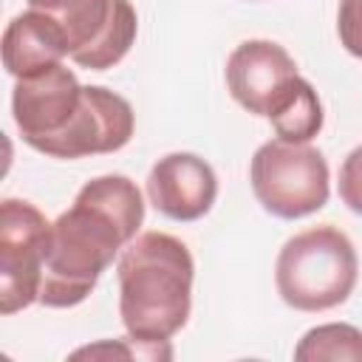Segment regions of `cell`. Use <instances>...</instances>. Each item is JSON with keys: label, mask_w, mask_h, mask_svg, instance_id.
I'll return each instance as SVG.
<instances>
[{"label": "cell", "mask_w": 362, "mask_h": 362, "mask_svg": "<svg viewBox=\"0 0 362 362\" xmlns=\"http://www.w3.org/2000/svg\"><path fill=\"white\" fill-rule=\"evenodd\" d=\"M144 221V201L127 175L90 178L48 235L40 303L48 308L79 305Z\"/></svg>", "instance_id": "obj_1"}, {"label": "cell", "mask_w": 362, "mask_h": 362, "mask_svg": "<svg viewBox=\"0 0 362 362\" xmlns=\"http://www.w3.org/2000/svg\"><path fill=\"white\" fill-rule=\"evenodd\" d=\"M119 314L127 339L147 351V359H170V337L178 334L192 308L195 263L178 238L144 232L119 257Z\"/></svg>", "instance_id": "obj_2"}, {"label": "cell", "mask_w": 362, "mask_h": 362, "mask_svg": "<svg viewBox=\"0 0 362 362\" xmlns=\"http://www.w3.org/2000/svg\"><path fill=\"white\" fill-rule=\"evenodd\" d=\"M356 274L359 257L351 238L328 223L288 238L274 266L277 294L297 311L342 305L356 286Z\"/></svg>", "instance_id": "obj_3"}, {"label": "cell", "mask_w": 362, "mask_h": 362, "mask_svg": "<svg viewBox=\"0 0 362 362\" xmlns=\"http://www.w3.org/2000/svg\"><path fill=\"white\" fill-rule=\"evenodd\" d=\"M249 181L260 206L283 221L322 209L331 195L328 161L308 141L294 144L272 139L260 144L249 164Z\"/></svg>", "instance_id": "obj_4"}, {"label": "cell", "mask_w": 362, "mask_h": 362, "mask_svg": "<svg viewBox=\"0 0 362 362\" xmlns=\"http://www.w3.org/2000/svg\"><path fill=\"white\" fill-rule=\"evenodd\" d=\"M31 8L59 20L68 57L88 71H107L136 42L139 17L130 0H28Z\"/></svg>", "instance_id": "obj_5"}, {"label": "cell", "mask_w": 362, "mask_h": 362, "mask_svg": "<svg viewBox=\"0 0 362 362\" xmlns=\"http://www.w3.org/2000/svg\"><path fill=\"white\" fill-rule=\"evenodd\" d=\"M51 223L45 215L17 198H6L0 206V311L17 314L31 303H40L42 263L48 249Z\"/></svg>", "instance_id": "obj_6"}, {"label": "cell", "mask_w": 362, "mask_h": 362, "mask_svg": "<svg viewBox=\"0 0 362 362\" xmlns=\"http://www.w3.org/2000/svg\"><path fill=\"white\" fill-rule=\"evenodd\" d=\"M297 79L291 54L272 40H246L226 59V88L252 116L272 119L291 96Z\"/></svg>", "instance_id": "obj_7"}, {"label": "cell", "mask_w": 362, "mask_h": 362, "mask_svg": "<svg viewBox=\"0 0 362 362\" xmlns=\"http://www.w3.org/2000/svg\"><path fill=\"white\" fill-rule=\"evenodd\" d=\"M82 93L85 85H79L76 74L62 62L45 68L42 74L17 79L11 90V113L23 141L40 153L68 127L82 105Z\"/></svg>", "instance_id": "obj_8"}, {"label": "cell", "mask_w": 362, "mask_h": 362, "mask_svg": "<svg viewBox=\"0 0 362 362\" xmlns=\"http://www.w3.org/2000/svg\"><path fill=\"white\" fill-rule=\"evenodd\" d=\"M133 107L124 96L102 85H85L79 110L74 113L68 127L54 136L40 153L68 161L96 153H116L133 139Z\"/></svg>", "instance_id": "obj_9"}, {"label": "cell", "mask_w": 362, "mask_h": 362, "mask_svg": "<svg viewBox=\"0 0 362 362\" xmlns=\"http://www.w3.org/2000/svg\"><path fill=\"white\" fill-rule=\"evenodd\" d=\"M147 195L161 215L189 223L212 209L218 198V178L201 156L170 153L150 167Z\"/></svg>", "instance_id": "obj_10"}, {"label": "cell", "mask_w": 362, "mask_h": 362, "mask_svg": "<svg viewBox=\"0 0 362 362\" xmlns=\"http://www.w3.org/2000/svg\"><path fill=\"white\" fill-rule=\"evenodd\" d=\"M68 57V37L57 17L28 8L3 31V65L14 79L42 74Z\"/></svg>", "instance_id": "obj_11"}, {"label": "cell", "mask_w": 362, "mask_h": 362, "mask_svg": "<svg viewBox=\"0 0 362 362\" xmlns=\"http://www.w3.org/2000/svg\"><path fill=\"white\" fill-rule=\"evenodd\" d=\"M269 122H272L277 139H283V141H294V144L311 141L322 130V105H320V96L311 88V82L300 76L291 96L286 99V105Z\"/></svg>", "instance_id": "obj_12"}, {"label": "cell", "mask_w": 362, "mask_h": 362, "mask_svg": "<svg viewBox=\"0 0 362 362\" xmlns=\"http://www.w3.org/2000/svg\"><path fill=\"white\" fill-rule=\"evenodd\" d=\"M297 362H362V331L348 322H325L303 334L294 348Z\"/></svg>", "instance_id": "obj_13"}, {"label": "cell", "mask_w": 362, "mask_h": 362, "mask_svg": "<svg viewBox=\"0 0 362 362\" xmlns=\"http://www.w3.org/2000/svg\"><path fill=\"white\" fill-rule=\"evenodd\" d=\"M339 198L351 212L362 215V144L354 147L339 167Z\"/></svg>", "instance_id": "obj_14"}, {"label": "cell", "mask_w": 362, "mask_h": 362, "mask_svg": "<svg viewBox=\"0 0 362 362\" xmlns=\"http://www.w3.org/2000/svg\"><path fill=\"white\" fill-rule=\"evenodd\" d=\"M337 34L342 48L362 59V0H339Z\"/></svg>", "instance_id": "obj_15"}]
</instances>
